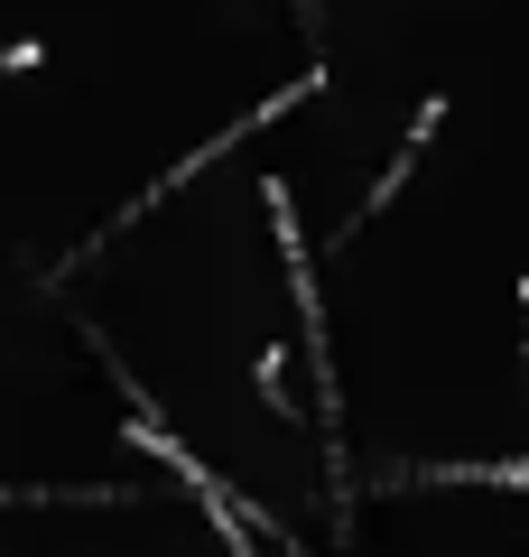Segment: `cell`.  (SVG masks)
<instances>
[{
    "label": "cell",
    "instance_id": "6da1fadb",
    "mask_svg": "<svg viewBox=\"0 0 529 557\" xmlns=\"http://www.w3.org/2000/svg\"><path fill=\"white\" fill-rule=\"evenodd\" d=\"M121 381H131V372H121ZM121 437H131V446H149L158 465H176V483H186V493H196L205 511H214L223 548H233V557H251V530H242V502L223 493V474H214V465H196V456H186V446H176L168 428H158V418H149V409H139V381H131V418H121Z\"/></svg>",
    "mask_w": 529,
    "mask_h": 557
},
{
    "label": "cell",
    "instance_id": "7a4b0ae2",
    "mask_svg": "<svg viewBox=\"0 0 529 557\" xmlns=\"http://www.w3.org/2000/svg\"><path fill=\"white\" fill-rule=\"evenodd\" d=\"M436 121H446V102H436V94H428V102H418V121H409V149H399V159H391V168H381V186H372V196H362V205H353V223H372V214H381V205H391V196H399V186H409V168H418V149H428V139H436ZM353 223H344V233H353Z\"/></svg>",
    "mask_w": 529,
    "mask_h": 557
},
{
    "label": "cell",
    "instance_id": "3957f363",
    "mask_svg": "<svg viewBox=\"0 0 529 557\" xmlns=\"http://www.w3.org/2000/svg\"><path fill=\"white\" fill-rule=\"evenodd\" d=\"M399 483H510V493H529V465H418Z\"/></svg>",
    "mask_w": 529,
    "mask_h": 557
},
{
    "label": "cell",
    "instance_id": "277c9868",
    "mask_svg": "<svg viewBox=\"0 0 529 557\" xmlns=\"http://www.w3.org/2000/svg\"><path fill=\"white\" fill-rule=\"evenodd\" d=\"M0 502H121V483H0Z\"/></svg>",
    "mask_w": 529,
    "mask_h": 557
},
{
    "label": "cell",
    "instance_id": "5b68a950",
    "mask_svg": "<svg viewBox=\"0 0 529 557\" xmlns=\"http://www.w3.org/2000/svg\"><path fill=\"white\" fill-rule=\"evenodd\" d=\"M38 57H47L38 38H20V47H0V75H28V65H38Z\"/></svg>",
    "mask_w": 529,
    "mask_h": 557
}]
</instances>
